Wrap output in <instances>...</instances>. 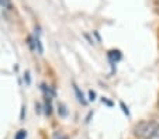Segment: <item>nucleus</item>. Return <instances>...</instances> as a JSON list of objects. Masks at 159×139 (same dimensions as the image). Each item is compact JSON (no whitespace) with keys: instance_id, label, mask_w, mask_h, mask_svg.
<instances>
[{"instance_id":"1","label":"nucleus","mask_w":159,"mask_h":139,"mask_svg":"<svg viewBox=\"0 0 159 139\" xmlns=\"http://www.w3.org/2000/svg\"><path fill=\"white\" fill-rule=\"evenodd\" d=\"M134 136L138 139H159V121L158 119H147L141 121L132 129Z\"/></svg>"},{"instance_id":"2","label":"nucleus","mask_w":159,"mask_h":139,"mask_svg":"<svg viewBox=\"0 0 159 139\" xmlns=\"http://www.w3.org/2000/svg\"><path fill=\"white\" fill-rule=\"evenodd\" d=\"M73 90H75V94H76V97H78V100H79V103H82V104H86V100H84V96H83V93H82L80 90H79V87L73 83Z\"/></svg>"},{"instance_id":"3","label":"nucleus","mask_w":159,"mask_h":139,"mask_svg":"<svg viewBox=\"0 0 159 139\" xmlns=\"http://www.w3.org/2000/svg\"><path fill=\"white\" fill-rule=\"evenodd\" d=\"M108 58H110L113 62H114V61H120V58H121L120 51H110V52H108Z\"/></svg>"},{"instance_id":"4","label":"nucleus","mask_w":159,"mask_h":139,"mask_svg":"<svg viewBox=\"0 0 159 139\" xmlns=\"http://www.w3.org/2000/svg\"><path fill=\"white\" fill-rule=\"evenodd\" d=\"M25 138H27V132H25L24 129L18 131V132L16 133V136H14V139H25Z\"/></svg>"},{"instance_id":"5","label":"nucleus","mask_w":159,"mask_h":139,"mask_svg":"<svg viewBox=\"0 0 159 139\" xmlns=\"http://www.w3.org/2000/svg\"><path fill=\"white\" fill-rule=\"evenodd\" d=\"M0 4L6 9H11L13 4H11V0H0Z\"/></svg>"},{"instance_id":"6","label":"nucleus","mask_w":159,"mask_h":139,"mask_svg":"<svg viewBox=\"0 0 159 139\" xmlns=\"http://www.w3.org/2000/svg\"><path fill=\"white\" fill-rule=\"evenodd\" d=\"M35 46L38 48V54L41 55L42 52H44V49H42V45H41V41H39L38 38H35Z\"/></svg>"},{"instance_id":"7","label":"nucleus","mask_w":159,"mask_h":139,"mask_svg":"<svg viewBox=\"0 0 159 139\" xmlns=\"http://www.w3.org/2000/svg\"><path fill=\"white\" fill-rule=\"evenodd\" d=\"M121 107H123L124 112H125V114H127V115H129V112H128V108H125V106H124V103H121Z\"/></svg>"},{"instance_id":"8","label":"nucleus","mask_w":159,"mask_h":139,"mask_svg":"<svg viewBox=\"0 0 159 139\" xmlns=\"http://www.w3.org/2000/svg\"><path fill=\"white\" fill-rule=\"evenodd\" d=\"M89 96H90V100H94V97H96V94H94V91H90Z\"/></svg>"},{"instance_id":"9","label":"nucleus","mask_w":159,"mask_h":139,"mask_svg":"<svg viewBox=\"0 0 159 139\" xmlns=\"http://www.w3.org/2000/svg\"><path fill=\"white\" fill-rule=\"evenodd\" d=\"M55 139H66V138H65V136H62L61 133H59V135L57 133V135H55Z\"/></svg>"}]
</instances>
